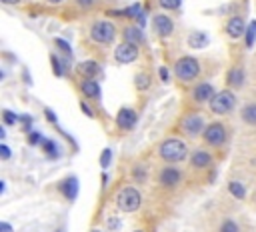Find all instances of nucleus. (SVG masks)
<instances>
[{"instance_id":"1","label":"nucleus","mask_w":256,"mask_h":232,"mask_svg":"<svg viewBox=\"0 0 256 232\" xmlns=\"http://www.w3.org/2000/svg\"><path fill=\"white\" fill-rule=\"evenodd\" d=\"M158 154L164 162H170V164H176V162H182L188 154V146L184 140L176 138V136H170L166 140L160 142V148H158Z\"/></svg>"},{"instance_id":"2","label":"nucleus","mask_w":256,"mask_h":232,"mask_svg":"<svg viewBox=\"0 0 256 232\" xmlns=\"http://www.w3.org/2000/svg\"><path fill=\"white\" fill-rule=\"evenodd\" d=\"M174 74L182 82H192L200 76V62L194 56H182L174 64Z\"/></svg>"},{"instance_id":"3","label":"nucleus","mask_w":256,"mask_h":232,"mask_svg":"<svg viewBox=\"0 0 256 232\" xmlns=\"http://www.w3.org/2000/svg\"><path fill=\"white\" fill-rule=\"evenodd\" d=\"M116 204L122 212H136L142 204V194L138 188L134 186H124L118 194H116Z\"/></svg>"},{"instance_id":"4","label":"nucleus","mask_w":256,"mask_h":232,"mask_svg":"<svg viewBox=\"0 0 256 232\" xmlns=\"http://www.w3.org/2000/svg\"><path fill=\"white\" fill-rule=\"evenodd\" d=\"M116 38V26L110 20H98L90 26V40L96 44H110Z\"/></svg>"},{"instance_id":"5","label":"nucleus","mask_w":256,"mask_h":232,"mask_svg":"<svg viewBox=\"0 0 256 232\" xmlns=\"http://www.w3.org/2000/svg\"><path fill=\"white\" fill-rule=\"evenodd\" d=\"M234 106H236V96H234L232 90H220V92H216V96L210 100V110H212L214 114H220V116L228 114Z\"/></svg>"},{"instance_id":"6","label":"nucleus","mask_w":256,"mask_h":232,"mask_svg":"<svg viewBox=\"0 0 256 232\" xmlns=\"http://www.w3.org/2000/svg\"><path fill=\"white\" fill-rule=\"evenodd\" d=\"M226 136H228V132L222 122H210L202 134V138L208 146H222L226 142Z\"/></svg>"},{"instance_id":"7","label":"nucleus","mask_w":256,"mask_h":232,"mask_svg":"<svg viewBox=\"0 0 256 232\" xmlns=\"http://www.w3.org/2000/svg\"><path fill=\"white\" fill-rule=\"evenodd\" d=\"M204 128H206L204 118H202V114H198V112H190V114H186V116L182 118V132H184L186 136L196 138V136L204 134Z\"/></svg>"},{"instance_id":"8","label":"nucleus","mask_w":256,"mask_h":232,"mask_svg":"<svg viewBox=\"0 0 256 232\" xmlns=\"http://www.w3.org/2000/svg\"><path fill=\"white\" fill-rule=\"evenodd\" d=\"M138 44H132V42H120L118 46H116V50H114V58H116V62H120V64H132L136 58H138Z\"/></svg>"},{"instance_id":"9","label":"nucleus","mask_w":256,"mask_h":232,"mask_svg":"<svg viewBox=\"0 0 256 232\" xmlns=\"http://www.w3.org/2000/svg\"><path fill=\"white\" fill-rule=\"evenodd\" d=\"M214 96H216V88H214L212 82H198V84L194 86V90H192V98H194V102H198V104L210 102Z\"/></svg>"},{"instance_id":"10","label":"nucleus","mask_w":256,"mask_h":232,"mask_svg":"<svg viewBox=\"0 0 256 232\" xmlns=\"http://www.w3.org/2000/svg\"><path fill=\"white\" fill-rule=\"evenodd\" d=\"M136 122H138L136 110L126 108V106L118 110V114H116V126H118L120 130H132V128L136 126Z\"/></svg>"},{"instance_id":"11","label":"nucleus","mask_w":256,"mask_h":232,"mask_svg":"<svg viewBox=\"0 0 256 232\" xmlns=\"http://www.w3.org/2000/svg\"><path fill=\"white\" fill-rule=\"evenodd\" d=\"M158 180H160L162 186H166V188H174V186L180 184L182 174H180V170H178L176 166H164V168L160 170Z\"/></svg>"},{"instance_id":"12","label":"nucleus","mask_w":256,"mask_h":232,"mask_svg":"<svg viewBox=\"0 0 256 232\" xmlns=\"http://www.w3.org/2000/svg\"><path fill=\"white\" fill-rule=\"evenodd\" d=\"M152 26H154L156 34H160L162 38H166V36H170V34L174 32V22H172V18L166 16V14H156V16L152 18Z\"/></svg>"},{"instance_id":"13","label":"nucleus","mask_w":256,"mask_h":232,"mask_svg":"<svg viewBox=\"0 0 256 232\" xmlns=\"http://www.w3.org/2000/svg\"><path fill=\"white\" fill-rule=\"evenodd\" d=\"M246 22H244V18L242 16H232L228 22H226V34L230 36V38H234V40H238V38H242L244 34H246Z\"/></svg>"},{"instance_id":"14","label":"nucleus","mask_w":256,"mask_h":232,"mask_svg":"<svg viewBox=\"0 0 256 232\" xmlns=\"http://www.w3.org/2000/svg\"><path fill=\"white\" fill-rule=\"evenodd\" d=\"M214 162V156L208 152V150H194L192 156H190V164L196 168V170H204V168H210Z\"/></svg>"},{"instance_id":"15","label":"nucleus","mask_w":256,"mask_h":232,"mask_svg":"<svg viewBox=\"0 0 256 232\" xmlns=\"http://www.w3.org/2000/svg\"><path fill=\"white\" fill-rule=\"evenodd\" d=\"M76 70L82 78H96L100 74V64L96 60H84L76 66Z\"/></svg>"},{"instance_id":"16","label":"nucleus","mask_w":256,"mask_h":232,"mask_svg":"<svg viewBox=\"0 0 256 232\" xmlns=\"http://www.w3.org/2000/svg\"><path fill=\"white\" fill-rule=\"evenodd\" d=\"M60 192H62L68 200H76V196H78V180H76V176L64 178V180L60 182Z\"/></svg>"},{"instance_id":"17","label":"nucleus","mask_w":256,"mask_h":232,"mask_svg":"<svg viewBox=\"0 0 256 232\" xmlns=\"http://www.w3.org/2000/svg\"><path fill=\"white\" fill-rule=\"evenodd\" d=\"M80 92L86 96V98H98L100 96V84L96 78H84L80 82Z\"/></svg>"},{"instance_id":"18","label":"nucleus","mask_w":256,"mask_h":232,"mask_svg":"<svg viewBox=\"0 0 256 232\" xmlns=\"http://www.w3.org/2000/svg\"><path fill=\"white\" fill-rule=\"evenodd\" d=\"M122 34H124V40H126V42H132V44L144 42V34H142V30H140V26H126V28L122 30Z\"/></svg>"},{"instance_id":"19","label":"nucleus","mask_w":256,"mask_h":232,"mask_svg":"<svg viewBox=\"0 0 256 232\" xmlns=\"http://www.w3.org/2000/svg\"><path fill=\"white\" fill-rule=\"evenodd\" d=\"M188 46L190 48H204V46H208V42H210V38H208V34L206 32H192L190 36H188Z\"/></svg>"},{"instance_id":"20","label":"nucleus","mask_w":256,"mask_h":232,"mask_svg":"<svg viewBox=\"0 0 256 232\" xmlns=\"http://www.w3.org/2000/svg\"><path fill=\"white\" fill-rule=\"evenodd\" d=\"M240 116H242V120H244L248 126H256V102L246 104V106L242 108Z\"/></svg>"},{"instance_id":"21","label":"nucleus","mask_w":256,"mask_h":232,"mask_svg":"<svg viewBox=\"0 0 256 232\" xmlns=\"http://www.w3.org/2000/svg\"><path fill=\"white\" fill-rule=\"evenodd\" d=\"M228 84L234 86V88H240L244 84V70L240 66H236V68H232L228 72Z\"/></svg>"},{"instance_id":"22","label":"nucleus","mask_w":256,"mask_h":232,"mask_svg":"<svg viewBox=\"0 0 256 232\" xmlns=\"http://www.w3.org/2000/svg\"><path fill=\"white\" fill-rule=\"evenodd\" d=\"M244 42H246V46H248V48H252V46H254V42H256V20H252V22L248 24L246 34H244Z\"/></svg>"},{"instance_id":"23","label":"nucleus","mask_w":256,"mask_h":232,"mask_svg":"<svg viewBox=\"0 0 256 232\" xmlns=\"http://www.w3.org/2000/svg\"><path fill=\"white\" fill-rule=\"evenodd\" d=\"M134 84H136L138 90H148L150 88V76L146 72H138L134 76Z\"/></svg>"},{"instance_id":"24","label":"nucleus","mask_w":256,"mask_h":232,"mask_svg":"<svg viewBox=\"0 0 256 232\" xmlns=\"http://www.w3.org/2000/svg\"><path fill=\"white\" fill-rule=\"evenodd\" d=\"M228 190H230V194H232L234 198H238V200H242V198L246 196V188H244L240 182H236V180H232V182L228 184Z\"/></svg>"},{"instance_id":"25","label":"nucleus","mask_w":256,"mask_h":232,"mask_svg":"<svg viewBox=\"0 0 256 232\" xmlns=\"http://www.w3.org/2000/svg\"><path fill=\"white\" fill-rule=\"evenodd\" d=\"M42 146H44V152H46L48 158H58L60 150H58V144H56L54 140H44Z\"/></svg>"},{"instance_id":"26","label":"nucleus","mask_w":256,"mask_h":232,"mask_svg":"<svg viewBox=\"0 0 256 232\" xmlns=\"http://www.w3.org/2000/svg\"><path fill=\"white\" fill-rule=\"evenodd\" d=\"M158 4L164 10H178L182 6V0H158Z\"/></svg>"},{"instance_id":"27","label":"nucleus","mask_w":256,"mask_h":232,"mask_svg":"<svg viewBox=\"0 0 256 232\" xmlns=\"http://www.w3.org/2000/svg\"><path fill=\"white\" fill-rule=\"evenodd\" d=\"M110 162H112V150L110 148H104L102 154H100V166L106 170L110 166Z\"/></svg>"},{"instance_id":"28","label":"nucleus","mask_w":256,"mask_h":232,"mask_svg":"<svg viewBox=\"0 0 256 232\" xmlns=\"http://www.w3.org/2000/svg\"><path fill=\"white\" fill-rule=\"evenodd\" d=\"M220 232H240V228H238V224L234 222V220H224L222 224H220Z\"/></svg>"},{"instance_id":"29","label":"nucleus","mask_w":256,"mask_h":232,"mask_svg":"<svg viewBox=\"0 0 256 232\" xmlns=\"http://www.w3.org/2000/svg\"><path fill=\"white\" fill-rule=\"evenodd\" d=\"M2 120H4V124H6V126H14V124H16L20 118H18L14 112H10V110H4V112H2Z\"/></svg>"},{"instance_id":"30","label":"nucleus","mask_w":256,"mask_h":232,"mask_svg":"<svg viewBox=\"0 0 256 232\" xmlns=\"http://www.w3.org/2000/svg\"><path fill=\"white\" fill-rule=\"evenodd\" d=\"M54 44H56V46H58V48H60V50H62V52H64L68 58L72 56V48H70V44H68L66 40H62V38H56V40H54Z\"/></svg>"},{"instance_id":"31","label":"nucleus","mask_w":256,"mask_h":232,"mask_svg":"<svg viewBox=\"0 0 256 232\" xmlns=\"http://www.w3.org/2000/svg\"><path fill=\"white\" fill-rule=\"evenodd\" d=\"M50 62H52L54 74H56V76H62V74H64V70H62V62L58 60V56H54V54H52V56H50Z\"/></svg>"},{"instance_id":"32","label":"nucleus","mask_w":256,"mask_h":232,"mask_svg":"<svg viewBox=\"0 0 256 232\" xmlns=\"http://www.w3.org/2000/svg\"><path fill=\"white\" fill-rule=\"evenodd\" d=\"M40 142H44V140H42V134H40V132H30V134H28V144L36 146V144H40Z\"/></svg>"},{"instance_id":"33","label":"nucleus","mask_w":256,"mask_h":232,"mask_svg":"<svg viewBox=\"0 0 256 232\" xmlns=\"http://www.w3.org/2000/svg\"><path fill=\"white\" fill-rule=\"evenodd\" d=\"M134 180H136V182H144V180H146V170H144L142 166H136V168H134Z\"/></svg>"},{"instance_id":"34","label":"nucleus","mask_w":256,"mask_h":232,"mask_svg":"<svg viewBox=\"0 0 256 232\" xmlns=\"http://www.w3.org/2000/svg\"><path fill=\"white\" fill-rule=\"evenodd\" d=\"M0 158L2 160H8L10 158V148L6 144H0Z\"/></svg>"},{"instance_id":"35","label":"nucleus","mask_w":256,"mask_h":232,"mask_svg":"<svg viewBox=\"0 0 256 232\" xmlns=\"http://www.w3.org/2000/svg\"><path fill=\"white\" fill-rule=\"evenodd\" d=\"M44 116H46V120H50L52 124H56V122H58V118H56V114H54V112H52L50 108H46V110H44Z\"/></svg>"},{"instance_id":"36","label":"nucleus","mask_w":256,"mask_h":232,"mask_svg":"<svg viewBox=\"0 0 256 232\" xmlns=\"http://www.w3.org/2000/svg\"><path fill=\"white\" fill-rule=\"evenodd\" d=\"M158 74H160V78H162V82H168V70H166V66H160L158 68Z\"/></svg>"},{"instance_id":"37","label":"nucleus","mask_w":256,"mask_h":232,"mask_svg":"<svg viewBox=\"0 0 256 232\" xmlns=\"http://www.w3.org/2000/svg\"><path fill=\"white\" fill-rule=\"evenodd\" d=\"M94 2H96V0H76V4H78L80 8H90V6H94Z\"/></svg>"},{"instance_id":"38","label":"nucleus","mask_w":256,"mask_h":232,"mask_svg":"<svg viewBox=\"0 0 256 232\" xmlns=\"http://www.w3.org/2000/svg\"><path fill=\"white\" fill-rule=\"evenodd\" d=\"M136 20H138V26H140V28H142V26H144V24H146V12H142V14H140V16H138V18H136Z\"/></svg>"},{"instance_id":"39","label":"nucleus","mask_w":256,"mask_h":232,"mask_svg":"<svg viewBox=\"0 0 256 232\" xmlns=\"http://www.w3.org/2000/svg\"><path fill=\"white\" fill-rule=\"evenodd\" d=\"M80 108H82V110L86 112V116H92V110H90V108H88V106H86L84 102H80Z\"/></svg>"},{"instance_id":"40","label":"nucleus","mask_w":256,"mask_h":232,"mask_svg":"<svg viewBox=\"0 0 256 232\" xmlns=\"http://www.w3.org/2000/svg\"><path fill=\"white\" fill-rule=\"evenodd\" d=\"M0 228H2V232H12V228H10V224H8V222H2V224H0Z\"/></svg>"},{"instance_id":"41","label":"nucleus","mask_w":256,"mask_h":232,"mask_svg":"<svg viewBox=\"0 0 256 232\" xmlns=\"http://www.w3.org/2000/svg\"><path fill=\"white\" fill-rule=\"evenodd\" d=\"M0 2H2V4H18L20 0H0Z\"/></svg>"},{"instance_id":"42","label":"nucleus","mask_w":256,"mask_h":232,"mask_svg":"<svg viewBox=\"0 0 256 232\" xmlns=\"http://www.w3.org/2000/svg\"><path fill=\"white\" fill-rule=\"evenodd\" d=\"M108 184V176L106 174H102V186H106Z\"/></svg>"},{"instance_id":"43","label":"nucleus","mask_w":256,"mask_h":232,"mask_svg":"<svg viewBox=\"0 0 256 232\" xmlns=\"http://www.w3.org/2000/svg\"><path fill=\"white\" fill-rule=\"evenodd\" d=\"M50 4H60V2H64V0H48Z\"/></svg>"},{"instance_id":"44","label":"nucleus","mask_w":256,"mask_h":232,"mask_svg":"<svg viewBox=\"0 0 256 232\" xmlns=\"http://www.w3.org/2000/svg\"><path fill=\"white\" fill-rule=\"evenodd\" d=\"M92 232H100V230H92Z\"/></svg>"},{"instance_id":"45","label":"nucleus","mask_w":256,"mask_h":232,"mask_svg":"<svg viewBox=\"0 0 256 232\" xmlns=\"http://www.w3.org/2000/svg\"><path fill=\"white\" fill-rule=\"evenodd\" d=\"M136 232H142V230H136Z\"/></svg>"}]
</instances>
